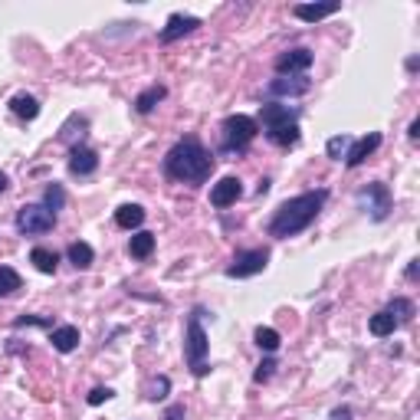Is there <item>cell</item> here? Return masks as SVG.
I'll return each mask as SVG.
<instances>
[{
  "mask_svg": "<svg viewBox=\"0 0 420 420\" xmlns=\"http://www.w3.org/2000/svg\"><path fill=\"white\" fill-rule=\"evenodd\" d=\"M112 394H115V391H112V387H95L92 394H89V404H92V407H99V404H105V401H109Z\"/></svg>",
  "mask_w": 420,
  "mask_h": 420,
  "instance_id": "cell-32",
  "label": "cell"
},
{
  "mask_svg": "<svg viewBox=\"0 0 420 420\" xmlns=\"http://www.w3.org/2000/svg\"><path fill=\"white\" fill-rule=\"evenodd\" d=\"M257 131H259L257 119H249V115H227L220 125L223 148H227V151H243V148L257 138Z\"/></svg>",
  "mask_w": 420,
  "mask_h": 420,
  "instance_id": "cell-4",
  "label": "cell"
},
{
  "mask_svg": "<svg viewBox=\"0 0 420 420\" xmlns=\"http://www.w3.org/2000/svg\"><path fill=\"white\" fill-rule=\"evenodd\" d=\"M387 312L394 316L397 328H401V325H407V322L414 318V302H411V299H394L391 306H387Z\"/></svg>",
  "mask_w": 420,
  "mask_h": 420,
  "instance_id": "cell-26",
  "label": "cell"
},
{
  "mask_svg": "<svg viewBox=\"0 0 420 420\" xmlns=\"http://www.w3.org/2000/svg\"><path fill=\"white\" fill-rule=\"evenodd\" d=\"M273 368H276V361H273V358L259 361V368L253 371V381H257V384H263V381H269V377H273Z\"/></svg>",
  "mask_w": 420,
  "mask_h": 420,
  "instance_id": "cell-30",
  "label": "cell"
},
{
  "mask_svg": "<svg viewBox=\"0 0 420 420\" xmlns=\"http://www.w3.org/2000/svg\"><path fill=\"white\" fill-rule=\"evenodd\" d=\"M20 286H23V279H20L17 269H14V266H0V299H4V296H14Z\"/></svg>",
  "mask_w": 420,
  "mask_h": 420,
  "instance_id": "cell-25",
  "label": "cell"
},
{
  "mask_svg": "<svg viewBox=\"0 0 420 420\" xmlns=\"http://www.w3.org/2000/svg\"><path fill=\"white\" fill-rule=\"evenodd\" d=\"M266 263H269V249H240L233 257V263L227 266V276L230 279H247V276L263 273Z\"/></svg>",
  "mask_w": 420,
  "mask_h": 420,
  "instance_id": "cell-6",
  "label": "cell"
},
{
  "mask_svg": "<svg viewBox=\"0 0 420 420\" xmlns=\"http://www.w3.org/2000/svg\"><path fill=\"white\" fill-rule=\"evenodd\" d=\"M164 95H168V89H164V86H148L145 92L135 99V112H138V115H148V112H151L158 102H161Z\"/></svg>",
  "mask_w": 420,
  "mask_h": 420,
  "instance_id": "cell-23",
  "label": "cell"
},
{
  "mask_svg": "<svg viewBox=\"0 0 420 420\" xmlns=\"http://www.w3.org/2000/svg\"><path fill=\"white\" fill-rule=\"evenodd\" d=\"M168 387H171V381L161 375L155 381V387H151V394H148V397H151V401H164V397H168Z\"/></svg>",
  "mask_w": 420,
  "mask_h": 420,
  "instance_id": "cell-31",
  "label": "cell"
},
{
  "mask_svg": "<svg viewBox=\"0 0 420 420\" xmlns=\"http://www.w3.org/2000/svg\"><path fill=\"white\" fill-rule=\"evenodd\" d=\"M115 223H119L122 230H138L141 223H145V207L138 204H122L115 210Z\"/></svg>",
  "mask_w": 420,
  "mask_h": 420,
  "instance_id": "cell-18",
  "label": "cell"
},
{
  "mask_svg": "<svg viewBox=\"0 0 420 420\" xmlns=\"http://www.w3.org/2000/svg\"><path fill=\"white\" fill-rule=\"evenodd\" d=\"M129 253L135 259H148L151 253H155V233H148V230H138L135 237L129 240Z\"/></svg>",
  "mask_w": 420,
  "mask_h": 420,
  "instance_id": "cell-19",
  "label": "cell"
},
{
  "mask_svg": "<svg viewBox=\"0 0 420 420\" xmlns=\"http://www.w3.org/2000/svg\"><path fill=\"white\" fill-rule=\"evenodd\" d=\"M7 188H10V181H7V174L0 171V194H4V190H7Z\"/></svg>",
  "mask_w": 420,
  "mask_h": 420,
  "instance_id": "cell-38",
  "label": "cell"
},
{
  "mask_svg": "<svg viewBox=\"0 0 420 420\" xmlns=\"http://www.w3.org/2000/svg\"><path fill=\"white\" fill-rule=\"evenodd\" d=\"M407 135H411V138H417V135H420V122H417V119L411 122V131H407Z\"/></svg>",
  "mask_w": 420,
  "mask_h": 420,
  "instance_id": "cell-36",
  "label": "cell"
},
{
  "mask_svg": "<svg viewBox=\"0 0 420 420\" xmlns=\"http://www.w3.org/2000/svg\"><path fill=\"white\" fill-rule=\"evenodd\" d=\"M253 338H257V345L263 348V352H276V348L283 345V338H279V332H276V328H263V325L257 328V335H253Z\"/></svg>",
  "mask_w": 420,
  "mask_h": 420,
  "instance_id": "cell-28",
  "label": "cell"
},
{
  "mask_svg": "<svg viewBox=\"0 0 420 420\" xmlns=\"http://www.w3.org/2000/svg\"><path fill=\"white\" fill-rule=\"evenodd\" d=\"M377 145H381V131H368L365 138L352 141V148L345 151V164H348V168H358V164L365 161L368 155H375V151H377Z\"/></svg>",
  "mask_w": 420,
  "mask_h": 420,
  "instance_id": "cell-10",
  "label": "cell"
},
{
  "mask_svg": "<svg viewBox=\"0 0 420 420\" xmlns=\"http://www.w3.org/2000/svg\"><path fill=\"white\" fill-rule=\"evenodd\" d=\"M14 325L23 328V325H53V322H50V318H43V316H23V318H17Z\"/></svg>",
  "mask_w": 420,
  "mask_h": 420,
  "instance_id": "cell-33",
  "label": "cell"
},
{
  "mask_svg": "<svg viewBox=\"0 0 420 420\" xmlns=\"http://www.w3.org/2000/svg\"><path fill=\"white\" fill-rule=\"evenodd\" d=\"M407 279H417V259H414V263L407 266Z\"/></svg>",
  "mask_w": 420,
  "mask_h": 420,
  "instance_id": "cell-37",
  "label": "cell"
},
{
  "mask_svg": "<svg viewBox=\"0 0 420 420\" xmlns=\"http://www.w3.org/2000/svg\"><path fill=\"white\" fill-rule=\"evenodd\" d=\"M368 328H371V335H375V338H387V335H394L397 322H394V316H391L387 309H381V312H375V316H371Z\"/></svg>",
  "mask_w": 420,
  "mask_h": 420,
  "instance_id": "cell-22",
  "label": "cell"
},
{
  "mask_svg": "<svg viewBox=\"0 0 420 420\" xmlns=\"http://www.w3.org/2000/svg\"><path fill=\"white\" fill-rule=\"evenodd\" d=\"M352 148V138L348 135H332L328 138V145H325V151H328V158H335V161H342V155Z\"/></svg>",
  "mask_w": 420,
  "mask_h": 420,
  "instance_id": "cell-29",
  "label": "cell"
},
{
  "mask_svg": "<svg viewBox=\"0 0 420 420\" xmlns=\"http://www.w3.org/2000/svg\"><path fill=\"white\" fill-rule=\"evenodd\" d=\"M56 227V214L46 210L43 204H23L17 210V230L23 237H36V233H50Z\"/></svg>",
  "mask_w": 420,
  "mask_h": 420,
  "instance_id": "cell-5",
  "label": "cell"
},
{
  "mask_svg": "<svg viewBox=\"0 0 420 420\" xmlns=\"http://www.w3.org/2000/svg\"><path fill=\"white\" fill-rule=\"evenodd\" d=\"M332 420H352V407H335Z\"/></svg>",
  "mask_w": 420,
  "mask_h": 420,
  "instance_id": "cell-35",
  "label": "cell"
},
{
  "mask_svg": "<svg viewBox=\"0 0 420 420\" xmlns=\"http://www.w3.org/2000/svg\"><path fill=\"white\" fill-rule=\"evenodd\" d=\"M10 109H14V115H20V119H26V122H33L36 115H40V102L26 92L14 95V99H10Z\"/></svg>",
  "mask_w": 420,
  "mask_h": 420,
  "instance_id": "cell-20",
  "label": "cell"
},
{
  "mask_svg": "<svg viewBox=\"0 0 420 420\" xmlns=\"http://www.w3.org/2000/svg\"><path fill=\"white\" fill-rule=\"evenodd\" d=\"M309 66H312V53L302 50V46H299V50L283 53V56H276V72H283V76H286V72H289V76H292V72H299V76H302Z\"/></svg>",
  "mask_w": 420,
  "mask_h": 420,
  "instance_id": "cell-12",
  "label": "cell"
},
{
  "mask_svg": "<svg viewBox=\"0 0 420 420\" xmlns=\"http://www.w3.org/2000/svg\"><path fill=\"white\" fill-rule=\"evenodd\" d=\"M338 0H328V4H296L292 7V14L302 20V23H318V20L332 17V14H338Z\"/></svg>",
  "mask_w": 420,
  "mask_h": 420,
  "instance_id": "cell-13",
  "label": "cell"
},
{
  "mask_svg": "<svg viewBox=\"0 0 420 420\" xmlns=\"http://www.w3.org/2000/svg\"><path fill=\"white\" fill-rule=\"evenodd\" d=\"M207 352H210V342H207V332L200 325V312H194L188 318V335H184V358L198 377L207 375Z\"/></svg>",
  "mask_w": 420,
  "mask_h": 420,
  "instance_id": "cell-3",
  "label": "cell"
},
{
  "mask_svg": "<svg viewBox=\"0 0 420 420\" xmlns=\"http://www.w3.org/2000/svg\"><path fill=\"white\" fill-rule=\"evenodd\" d=\"M66 257H69V263L76 266V269H89V266H92V259H95V253H92V247H89V243L76 240V243H69Z\"/></svg>",
  "mask_w": 420,
  "mask_h": 420,
  "instance_id": "cell-21",
  "label": "cell"
},
{
  "mask_svg": "<svg viewBox=\"0 0 420 420\" xmlns=\"http://www.w3.org/2000/svg\"><path fill=\"white\" fill-rule=\"evenodd\" d=\"M358 200L361 204H368L375 220H384L387 210H391V190H387V184H381V181H375V184H368V188H361Z\"/></svg>",
  "mask_w": 420,
  "mask_h": 420,
  "instance_id": "cell-7",
  "label": "cell"
},
{
  "mask_svg": "<svg viewBox=\"0 0 420 420\" xmlns=\"http://www.w3.org/2000/svg\"><path fill=\"white\" fill-rule=\"evenodd\" d=\"M325 200H328L325 188L306 190V194H299V198L283 200V204L276 207L273 220H269V237H276V240H289V237L302 233L318 214H322V204H325Z\"/></svg>",
  "mask_w": 420,
  "mask_h": 420,
  "instance_id": "cell-2",
  "label": "cell"
},
{
  "mask_svg": "<svg viewBox=\"0 0 420 420\" xmlns=\"http://www.w3.org/2000/svg\"><path fill=\"white\" fill-rule=\"evenodd\" d=\"M50 342H53V348L63 352V355L76 352L79 348V328L76 325H56L53 328V335H50Z\"/></svg>",
  "mask_w": 420,
  "mask_h": 420,
  "instance_id": "cell-16",
  "label": "cell"
},
{
  "mask_svg": "<svg viewBox=\"0 0 420 420\" xmlns=\"http://www.w3.org/2000/svg\"><path fill=\"white\" fill-rule=\"evenodd\" d=\"M198 26H200V20L190 17V14H171V17H168V26L158 33V40H161V43H174V40H181L184 33H194Z\"/></svg>",
  "mask_w": 420,
  "mask_h": 420,
  "instance_id": "cell-9",
  "label": "cell"
},
{
  "mask_svg": "<svg viewBox=\"0 0 420 420\" xmlns=\"http://www.w3.org/2000/svg\"><path fill=\"white\" fill-rule=\"evenodd\" d=\"M30 263H33L40 273H56V266H60V257H56L53 249H46V247H36L33 253H30Z\"/></svg>",
  "mask_w": 420,
  "mask_h": 420,
  "instance_id": "cell-24",
  "label": "cell"
},
{
  "mask_svg": "<svg viewBox=\"0 0 420 420\" xmlns=\"http://www.w3.org/2000/svg\"><path fill=\"white\" fill-rule=\"evenodd\" d=\"M63 204H66V190H63V184H50V188L43 190V207L46 210H63Z\"/></svg>",
  "mask_w": 420,
  "mask_h": 420,
  "instance_id": "cell-27",
  "label": "cell"
},
{
  "mask_svg": "<svg viewBox=\"0 0 420 420\" xmlns=\"http://www.w3.org/2000/svg\"><path fill=\"white\" fill-rule=\"evenodd\" d=\"M164 174L171 181L198 188V184H204L214 174V155L200 145V138L188 135V138H181V141H174L171 151L164 155Z\"/></svg>",
  "mask_w": 420,
  "mask_h": 420,
  "instance_id": "cell-1",
  "label": "cell"
},
{
  "mask_svg": "<svg viewBox=\"0 0 420 420\" xmlns=\"http://www.w3.org/2000/svg\"><path fill=\"white\" fill-rule=\"evenodd\" d=\"M312 89V82L306 76H279L269 82V95H306Z\"/></svg>",
  "mask_w": 420,
  "mask_h": 420,
  "instance_id": "cell-14",
  "label": "cell"
},
{
  "mask_svg": "<svg viewBox=\"0 0 420 420\" xmlns=\"http://www.w3.org/2000/svg\"><path fill=\"white\" fill-rule=\"evenodd\" d=\"M243 198V184H240V178H220L214 184V188H210V204L214 207H230V204H237V200Z\"/></svg>",
  "mask_w": 420,
  "mask_h": 420,
  "instance_id": "cell-8",
  "label": "cell"
},
{
  "mask_svg": "<svg viewBox=\"0 0 420 420\" xmlns=\"http://www.w3.org/2000/svg\"><path fill=\"white\" fill-rule=\"evenodd\" d=\"M164 420H184V407H181V404H174V407H168V414H164Z\"/></svg>",
  "mask_w": 420,
  "mask_h": 420,
  "instance_id": "cell-34",
  "label": "cell"
},
{
  "mask_svg": "<svg viewBox=\"0 0 420 420\" xmlns=\"http://www.w3.org/2000/svg\"><path fill=\"white\" fill-rule=\"evenodd\" d=\"M266 138L279 148H292L299 141V122H286V125H276V129H266Z\"/></svg>",
  "mask_w": 420,
  "mask_h": 420,
  "instance_id": "cell-17",
  "label": "cell"
},
{
  "mask_svg": "<svg viewBox=\"0 0 420 420\" xmlns=\"http://www.w3.org/2000/svg\"><path fill=\"white\" fill-rule=\"evenodd\" d=\"M259 119H263L266 129H276V125H286V122H299V112L289 109V105L269 102V105H263V109H259Z\"/></svg>",
  "mask_w": 420,
  "mask_h": 420,
  "instance_id": "cell-15",
  "label": "cell"
},
{
  "mask_svg": "<svg viewBox=\"0 0 420 420\" xmlns=\"http://www.w3.org/2000/svg\"><path fill=\"white\" fill-rule=\"evenodd\" d=\"M95 168H99V155H95L92 148L76 145L69 151V171L76 174V178H89V174H95Z\"/></svg>",
  "mask_w": 420,
  "mask_h": 420,
  "instance_id": "cell-11",
  "label": "cell"
}]
</instances>
